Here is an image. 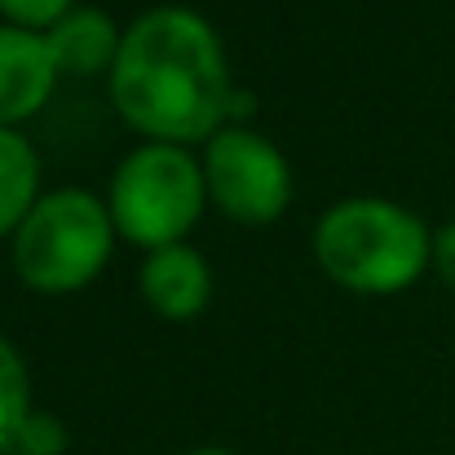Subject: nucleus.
Here are the masks:
<instances>
[{
	"label": "nucleus",
	"instance_id": "4",
	"mask_svg": "<svg viewBox=\"0 0 455 455\" xmlns=\"http://www.w3.org/2000/svg\"><path fill=\"white\" fill-rule=\"evenodd\" d=\"M204 168L172 142L133 151L111 177V221L142 248H172L204 212Z\"/></svg>",
	"mask_w": 455,
	"mask_h": 455
},
{
	"label": "nucleus",
	"instance_id": "8",
	"mask_svg": "<svg viewBox=\"0 0 455 455\" xmlns=\"http://www.w3.org/2000/svg\"><path fill=\"white\" fill-rule=\"evenodd\" d=\"M120 40L124 36H116V22L102 9H89V4L71 9L58 27L44 31V44H49L58 76H93L102 67H116Z\"/></svg>",
	"mask_w": 455,
	"mask_h": 455
},
{
	"label": "nucleus",
	"instance_id": "1",
	"mask_svg": "<svg viewBox=\"0 0 455 455\" xmlns=\"http://www.w3.org/2000/svg\"><path fill=\"white\" fill-rule=\"evenodd\" d=\"M230 98L221 40L199 13L168 4L142 13L124 31L111 67V102L147 138L172 147L217 138Z\"/></svg>",
	"mask_w": 455,
	"mask_h": 455
},
{
	"label": "nucleus",
	"instance_id": "6",
	"mask_svg": "<svg viewBox=\"0 0 455 455\" xmlns=\"http://www.w3.org/2000/svg\"><path fill=\"white\" fill-rule=\"evenodd\" d=\"M58 67L49 58L44 36L22 27H0V129L36 116L53 93Z\"/></svg>",
	"mask_w": 455,
	"mask_h": 455
},
{
	"label": "nucleus",
	"instance_id": "10",
	"mask_svg": "<svg viewBox=\"0 0 455 455\" xmlns=\"http://www.w3.org/2000/svg\"><path fill=\"white\" fill-rule=\"evenodd\" d=\"M31 385H27V371H22V358L18 349L0 336V451L18 443L27 416H31Z\"/></svg>",
	"mask_w": 455,
	"mask_h": 455
},
{
	"label": "nucleus",
	"instance_id": "11",
	"mask_svg": "<svg viewBox=\"0 0 455 455\" xmlns=\"http://www.w3.org/2000/svg\"><path fill=\"white\" fill-rule=\"evenodd\" d=\"M71 9H76L71 0H0V13H9V22L22 27V31H36V27L49 31V27H58Z\"/></svg>",
	"mask_w": 455,
	"mask_h": 455
},
{
	"label": "nucleus",
	"instance_id": "7",
	"mask_svg": "<svg viewBox=\"0 0 455 455\" xmlns=\"http://www.w3.org/2000/svg\"><path fill=\"white\" fill-rule=\"evenodd\" d=\"M208 292H212V275L195 248H181V243L155 248L142 266V297L164 318L199 314L208 305Z\"/></svg>",
	"mask_w": 455,
	"mask_h": 455
},
{
	"label": "nucleus",
	"instance_id": "12",
	"mask_svg": "<svg viewBox=\"0 0 455 455\" xmlns=\"http://www.w3.org/2000/svg\"><path fill=\"white\" fill-rule=\"evenodd\" d=\"M18 447L27 455H62L67 429H62V420H53V416H27V425H22V434H18Z\"/></svg>",
	"mask_w": 455,
	"mask_h": 455
},
{
	"label": "nucleus",
	"instance_id": "5",
	"mask_svg": "<svg viewBox=\"0 0 455 455\" xmlns=\"http://www.w3.org/2000/svg\"><path fill=\"white\" fill-rule=\"evenodd\" d=\"M204 181L217 208L243 226H270L292 199L288 159L252 129H221L217 138H208Z\"/></svg>",
	"mask_w": 455,
	"mask_h": 455
},
{
	"label": "nucleus",
	"instance_id": "9",
	"mask_svg": "<svg viewBox=\"0 0 455 455\" xmlns=\"http://www.w3.org/2000/svg\"><path fill=\"white\" fill-rule=\"evenodd\" d=\"M36 181H40V159L31 151V142L13 129H0V235H18V226L31 217L36 199Z\"/></svg>",
	"mask_w": 455,
	"mask_h": 455
},
{
	"label": "nucleus",
	"instance_id": "3",
	"mask_svg": "<svg viewBox=\"0 0 455 455\" xmlns=\"http://www.w3.org/2000/svg\"><path fill=\"white\" fill-rule=\"evenodd\" d=\"M111 208L89 190H53L13 235V266L27 288L62 297L84 288L111 257Z\"/></svg>",
	"mask_w": 455,
	"mask_h": 455
},
{
	"label": "nucleus",
	"instance_id": "13",
	"mask_svg": "<svg viewBox=\"0 0 455 455\" xmlns=\"http://www.w3.org/2000/svg\"><path fill=\"white\" fill-rule=\"evenodd\" d=\"M434 266H438V275L455 288V221L434 235Z\"/></svg>",
	"mask_w": 455,
	"mask_h": 455
},
{
	"label": "nucleus",
	"instance_id": "2",
	"mask_svg": "<svg viewBox=\"0 0 455 455\" xmlns=\"http://www.w3.org/2000/svg\"><path fill=\"white\" fill-rule=\"evenodd\" d=\"M314 257L349 292H403L434 257L425 221L385 199H345L323 212L314 230Z\"/></svg>",
	"mask_w": 455,
	"mask_h": 455
},
{
	"label": "nucleus",
	"instance_id": "14",
	"mask_svg": "<svg viewBox=\"0 0 455 455\" xmlns=\"http://www.w3.org/2000/svg\"><path fill=\"white\" fill-rule=\"evenodd\" d=\"M190 455H230V451H217V447H204V451H190Z\"/></svg>",
	"mask_w": 455,
	"mask_h": 455
}]
</instances>
